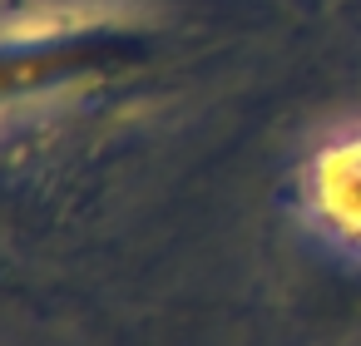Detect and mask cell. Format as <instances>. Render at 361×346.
Wrapping results in <instances>:
<instances>
[{
  "label": "cell",
  "mask_w": 361,
  "mask_h": 346,
  "mask_svg": "<svg viewBox=\"0 0 361 346\" xmlns=\"http://www.w3.org/2000/svg\"><path fill=\"white\" fill-rule=\"evenodd\" d=\"M307 208L312 218L346 242L351 252H361V124L326 139L312 163H307Z\"/></svg>",
  "instance_id": "6da1fadb"
}]
</instances>
